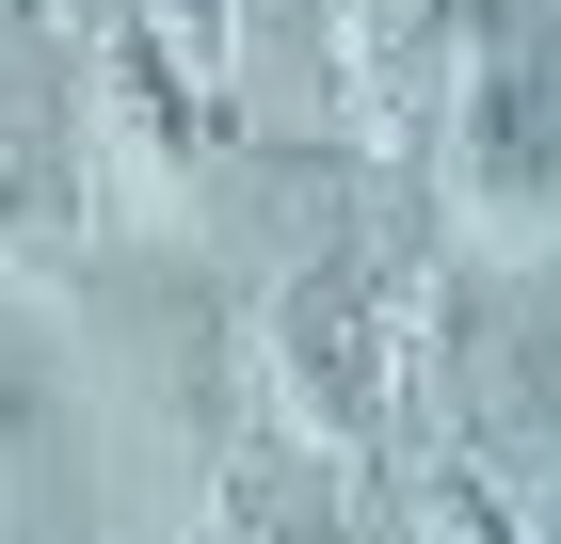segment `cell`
I'll list each match as a JSON object with an SVG mask.
<instances>
[{
  "mask_svg": "<svg viewBox=\"0 0 561 544\" xmlns=\"http://www.w3.org/2000/svg\"><path fill=\"white\" fill-rule=\"evenodd\" d=\"M449 209L466 241H561V0H481L449 48Z\"/></svg>",
  "mask_w": 561,
  "mask_h": 544,
  "instance_id": "6da1fadb",
  "label": "cell"
},
{
  "mask_svg": "<svg viewBox=\"0 0 561 544\" xmlns=\"http://www.w3.org/2000/svg\"><path fill=\"white\" fill-rule=\"evenodd\" d=\"M257 369H273V401H289L305 449H369V432H386V304H369L353 256H289V273H273Z\"/></svg>",
  "mask_w": 561,
  "mask_h": 544,
  "instance_id": "7a4b0ae2",
  "label": "cell"
},
{
  "mask_svg": "<svg viewBox=\"0 0 561 544\" xmlns=\"http://www.w3.org/2000/svg\"><path fill=\"white\" fill-rule=\"evenodd\" d=\"M96 113H113V161H129L145 193H193V176H209V81H193V65H161V48H145L129 16H113Z\"/></svg>",
  "mask_w": 561,
  "mask_h": 544,
  "instance_id": "3957f363",
  "label": "cell"
},
{
  "mask_svg": "<svg viewBox=\"0 0 561 544\" xmlns=\"http://www.w3.org/2000/svg\"><path fill=\"white\" fill-rule=\"evenodd\" d=\"M466 401L497 449H561V304H497V336L466 352Z\"/></svg>",
  "mask_w": 561,
  "mask_h": 544,
  "instance_id": "277c9868",
  "label": "cell"
},
{
  "mask_svg": "<svg viewBox=\"0 0 561 544\" xmlns=\"http://www.w3.org/2000/svg\"><path fill=\"white\" fill-rule=\"evenodd\" d=\"M65 432H81L65 352H48V321H16V304H0V497H33L48 464H65Z\"/></svg>",
  "mask_w": 561,
  "mask_h": 544,
  "instance_id": "5b68a950",
  "label": "cell"
},
{
  "mask_svg": "<svg viewBox=\"0 0 561 544\" xmlns=\"http://www.w3.org/2000/svg\"><path fill=\"white\" fill-rule=\"evenodd\" d=\"M466 16H481V0H337L353 81H369V96H417V65H433V48H466Z\"/></svg>",
  "mask_w": 561,
  "mask_h": 544,
  "instance_id": "8992f818",
  "label": "cell"
},
{
  "mask_svg": "<svg viewBox=\"0 0 561 544\" xmlns=\"http://www.w3.org/2000/svg\"><path fill=\"white\" fill-rule=\"evenodd\" d=\"M65 224H81V161L48 128H0V256H65Z\"/></svg>",
  "mask_w": 561,
  "mask_h": 544,
  "instance_id": "52a82bcc",
  "label": "cell"
},
{
  "mask_svg": "<svg viewBox=\"0 0 561 544\" xmlns=\"http://www.w3.org/2000/svg\"><path fill=\"white\" fill-rule=\"evenodd\" d=\"M417 544H529V512H497L481 464H433L417 481Z\"/></svg>",
  "mask_w": 561,
  "mask_h": 544,
  "instance_id": "ba28073f",
  "label": "cell"
},
{
  "mask_svg": "<svg viewBox=\"0 0 561 544\" xmlns=\"http://www.w3.org/2000/svg\"><path fill=\"white\" fill-rule=\"evenodd\" d=\"M129 33L161 48V65H193V81L225 96V0H129Z\"/></svg>",
  "mask_w": 561,
  "mask_h": 544,
  "instance_id": "9c48e42d",
  "label": "cell"
},
{
  "mask_svg": "<svg viewBox=\"0 0 561 544\" xmlns=\"http://www.w3.org/2000/svg\"><path fill=\"white\" fill-rule=\"evenodd\" d=\"M529 544H561V497H546V512H529Z\"/></svg>",
  "mask_w": 561,
  "mask_h": 544,
  "instance_id": "30bf717a",
  "label": "cell"
}]
</instances>
